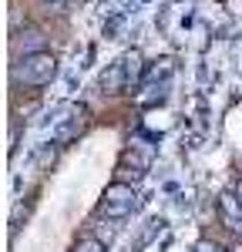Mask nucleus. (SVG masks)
Masks as SVG:
<instances>
[{"label": "nucleus", "instance_id": "obj_1", "mask_svg": "<svg viewBox=\"0 0 242 252\" xmlns=\"http://www.w3.org/2000/svg\"><path fill=\"white\" fill-rule=\"evenodd\" d=\"M58 74V58L51 51H40V54H27V58H17V64L10 67V78L20 88H44L51 84Z\"/></svg>", "mask_w": 242, "mask_h": 252}, {"label": "nucleus", "instance_id": "obj_2", "mask_svg": "<svg viewBox=\"0 0 242 252\" xmlns=\"http://www.w3.org/2000/svg\"><path fill=\"white\" fill-rule=\"evenodd\" d=\"M138 205V195L131 185H124V182H115V185H108V192H104V202H101V212L108 215V219H121V215H128L131 209Z\"/></svg>", "mask_w": 242, "mask_h": 252}, {"label": "nucleus", "instance_id": "obj_3", "mask_svg": "<svg viewBox=\"0 0 242 252\" xmlns=\"http://www.w3.org/2000/svg\"><path fill=\"white\" fill-rule=\"evenodd\" d=\"M84 125H88V111L81 108V104H71L64 115H60V121L54 125V141L58 145H64V141H71V138H78L81 131H84Z\"/></svg>", "mask_w": 242, "mask_h": 252}, {"label": "nucleus", "instance_id": "obj_4", "mask_svg": "<svg viewBox=\"0 0 242 252\" xmlns=\"http://www.w3.org/2000/svg\"><path fill=\"white\" fill-rule=\"evenodd\" d=\"M131 84H135V78H131V61L128 58H121L118 64H111L108 74H101V88H104L108 94H118V91L131 88Z\"/></svg>", "mask_w": 242, "mask_h": 252}, {"label": "nucleus", "instance_id": "obj_5", "mask_svg": "<svg viewBox=\"0 0 242 252\" xmlns=\"http://www.w3.org/2000/svg\"><path fill=\"white\" fill-rule=\"evenodd\" d=\"M219 215H222V222H225L229 232L242 235V198L236 192L219 195Z\"/></svg>", "mask_w": 242, "mask_h": 252}, {"label": "nucleus", "instance_id": "obj_6", "mask_svg": "<svg viewBox=\"0 0 242 252\" xmlns=\"http://www.w3.org/2000/svg\"><path fill=\"white\" fill-rule=\"evenodd\" d=\"M40 51H47L44 47V34L40 31H24L14 37V54L17 58H27V54H40Z\"/></svg>", "mask_w": 242, "mask_h": 252}, {"label": "nucleus", "instance_id": "obj_7", "mask_svg": "<svg viewBox=\"0 0 242 252\" xmlns=\"http://www.w3.org/2000/svg\"><path fill=\"white\" fill-rule=\"evenodd\" d=\"M94 239H101V242L108 246V242L115 239V219H108V215L98 219V225H94Z\"/></svg>", "mask_w": 242, "mask_h": 252}, {"label": "nucleus", "instance_id": "obj_8", "mask_svg": "<svg viewBox=\"0 0 242 252\" xmlns=\"http://www.w3.org/2000/svg\"><path fill=\"white\" fill-rule=\"evenodd\" d=\"M74 252H104V242H101V239H94V235H84V239H78Z\"/></svg>", "mask_w": 242, "mask_h": 252}, {"label": "nucleus", "instance_id": "obj_9", "mask_svg": "<svg viewBox=\"0 0 242 252\" xmlns=\"http://www.w3.org/2000/svg\"><path fill=\"white\" fill-rule=\"evenodd\" d=\"M236 195H239V198H242V178H239V182H236Z\"/></svg>", "mask_w": 242, "mask_h": 252}]
</instances>
